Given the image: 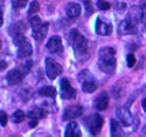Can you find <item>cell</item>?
<instances>
[{
    "mask_svg": "<svg viewBox=\"0 0 146 137\" xmlns=\"http://www.w3.org/2000/svg\"><path fill=\"white\" fill-rule=\"evenodd\" d=\"M39 9H40L39 4H38V1L34 0V1H31V4H30L29 8V10H28V14L29 15H32V14H34V13L39 11Z\"/></svg>",
    "mask_w": 146,
    "mask_h": 137,
    "instance_id": "obj_29",
    "label": "cell"
},
{
    "mask_svg": "<svg viewBox=\"0 0 146 137\" xmlns=\"http://www.w3.org/2000/svg\"><path fill=\"white\" fill-rule=\"evenodd\" d=\"M115 50L111 47L101 48L98 51V66L100 70L107 74H112L116 68Z\"/></svg>",
    "mask_w": 146,
    "mask_h": 137,
    "instance_id": "obj_1",
    "label": "cell"
},
{
    "mask_svg": "<svg viewBox=\"0 0 146 137\" xmlns=\"http://www.w3.org/2000/svg\"><path fill=\"white\" fill-rule=\"evenodd\" d=\"M118 33L121 35H133L138 33L137 24H134L128 19L123 20L118 26Z\"/></svg>",
    "mask_w": 146,
    "mask_h": 137,
    "instance_id": "obj_8",
    "label": "cell"
},
{
    "mask_svg": "<svg viewBox=\"0 0 146 137\" xmlns=\"http://www.w3.org/2000/svg\"><path fill=\"white\" fill-rule=\"evenodd\" d=\"M29 23L30 26L31 27V30H32V31H34L38 29L39 27H41L44 22H42V21H41V19L38 16H34L31 18H30Z\"/></svg>",
    "mask_w": 146,
    "mask_h": 137,
    "instance_id": "obj_25",
    "label": "cell"
},
{
    "mask_svg": "<svg viewBox=\"0 0 146 137\" xmlns=\"http://www.w3.org/2000/svg\"><path fill=\"white\" fill-rule=\"evenodd\" d=\"M141 22H142V24L146 27V13L145 14L144 13L143 16L142 17V19H141Z\"/></svg>",
    "mask_w": 146,
    "mask_h": 137,
    "instance_id": "obj_37",
    "label": "cell"
},
{
    "mask_svg": "<svg viewBox=\"0 0 146 137\" xmlns=\"http://www.w3.org/2000/svg\"><path fill=\"white\" fill-rule=\"evenodd\" d=\"M38 120L36 119H31V121H29V126L31 128H35L36 126L37 125H38Z\"/></svg>",
    "mask_w": 146,
    "mask_h": 137,
    "instance_id": "obj_34",
    "label": "cell"
},
{
    "mask_svg": "<svg viewBox=\"0 0 146 137\" xmlns=\"http://www.w3.org/2000/svg\"><path fill=\"white\" fill-rule=\"evenodd\" d=\"M60 91H61V97L63 99H75L76 97V90L73 88L69 81L66 78H61L60 82Z\"/></svg>",
    "mask_w": 146,
    "mask_h": 137,
    "instance_id": "obj_5",
    "label": "cell"
},
{
    "mask_svg": "<svg viewBox=\"0 0 146 137\" xmlns=\"http://www.w3.org/2000/svg\"><path fill=\"white\" fill-rule=\"evenodd\" d=\"M25 114L21 110H17L11 116V120L14 124H20L24 121Z\"/></svg>",
    "mask_w": 146,
    "mask_h": 137,
    "instance_id": "obj_24",
    "label": "cell"
},
{
    "mask_svg": "<svg viewBox=\"0 0 146 137\" xmlns=\"http://www.w3.org/2000/svg\"><path fill=\"white\" fill-rule=\"evenodd\" d=\"M111 135L113 137H120L124 136L123 131L116 120L111 119Z\"/></svg>",
    "mask_w": 146,
    "mask_h": 137,
    "instance_id": "obj_20",
    "label": "cell"
},
{
    "mask_svg": "<svg viewBox=\"0 0 146 137\" xmlns=\"http://www.w3.org/2000/svg\"><path fill=\"white\" fill-rule=\"evenodd\" d=\"M92 80H95V78L93 74L90 72L89 70L84 69L80 71L79 74H78V81L81 84H82L84 81H92Z\"/></svg>",
    "mask_w": 146,
    "mask_h": 137,
    "instance_id": "obj_22",
    "label": "cell"
},
{
    "mask_svg": "<svg viewBox=\"0 0 146 137\" xmlns=\"http://www.w3.org/2000/svg\"><path fill=\"white\" fill-rule=\"evenodd\" d=\"M46 48L51 54H59L64 51L62 40L58 36H53L46 44Z\"/></svg>",
    "mask_w": 146,
    "mask_h": 137,
    "instance_id": "obj_9",
    "label": "cell"
},
{
    "mask_svg": "<svg viewBox=\"0 0 146 137\" xmlns=\"http://www.w3.org/2000/svg\"><path fill=\"white\" fill-rule=\"evenodd\" d=\"M116 115L122 125L125 127L130 126L135 122V118L132 113L125 107H119L117 108Z\"/></svg>",
    "mask_w": 146,
    "mask_h": 137,
    "instance_id": "obj_6",
    "label": "cell"
},
{
    "mask_svg": "<svg viewBox=\"0 0 146 137\" xmlns=\"http://www.w3.org/2000/svg\"><path fill=\"white\" fill-rule=\"evenodd\" d=\"M24 75L19 69H11L7 73L6 78L10 86H15L21 82Z\"/></svg>",
    "mask_w": 146,
    "mask_h": 137,
    "instance_id": "obj_12",
    "label": "cell"
},
{
    "mask_svg": "<svg viewBox=\"0 0 146 137\" xmlns=\"http://www.w3.org/2000/svg\"><path fill=\"white\" fill-rule=\"evenodd\" d=\"M126 61H127V64H128V67L131 68V67H133L135 65V64L136 63V59H135V56L133 54H129L127 55L126 57Z\"/></svg>",
    "mask_w": 146,
    "mask_h": 137,
    "instance_id": "obj_32",
    "label": "cell"
},
{
    "mask_svg": "<svg viewBox=\"0 0 146 137\" xmlns=\"http://www.w3.org/2000/svg\"><path fill=\"white\" fill-rule=\"evenodd\" d=\"M38 93L40 96H42L54 98L56 95V90L51 86H44L38 90Z\"/></svg>",
    "mask_w": 146,
    "mask_h": 137,
    "instance_id": "obj_21",
    "label": "cell"
},
{
    "mask_svg": "<svg viewBox=\"0 0 146 137\" xmlns=\"http://www.w3.org/2000/svg\"><path fill=\"white\" fill-rule=\"evenodd\" d=\"M84 6H85V15L89 17L94 13V7H93L91 0H83Z\"/></svg>",
    "mask_w": 146,
    "mask_h": 137,
    "instance_id": "obj_28",
    "label": "cell"
},
{
    "mask_svg": "<svg viewBox=\"0 0 146 137\" xmlns=\"http://www.w3.org/2000/svg\"><path fill=\"white\" fill-rule=\"evenodd\" d=\"M27 29V27L22 21H18L14 24H11L8 28V32L10 36L14 37L17 34L20 33H24Z\"/></svg>",
    "mask_w": 146,
    "mask_h": 137,
    "instance_id": "obj_18",
    "label": "cell"
},
{
    "mask_svg": "<svg viewBox=\"0 0 146 137\" xmlns=\"http://www.w3.org/2000/svg\"><path fill=\"white\" fill-rule=\"evenodd\" d=\"M47 111L44 108L41 107H34L28 112V117L31 119L40 120L46 116Z\"/></svg>",
    "mask_w": 146,
    "mask_h": 137,
    "instance_id": "obj_19",
    "label": "cell"
},
{
    "mask_svg": "<svg viewBox=\"0 0 146 137\" xmlns=\"http://www.w3.org/2000/svg\"><path fill=\"white\" fill-rule=\"evenodd\" d=\"M142 107L143 111L146 113V98H144L142 100Z\"/></svg>",
    "mask_w": 146,
    "mask_h": 137,
    "instance_id": "obj_36",
    "label": "cell"
},
{
    "mask_svg": "<svg viewBox=\"0 0 146 137\" xmlns=\"http://www.w3.org/2000/svg\"><path fill=\"white\" fill-rule=\"evenodd\" d=\"M104 118L99 114H94L84 118V124L90 134L96 136L101 133L104 126Z\"/></svg>",
    "mask_w": 146,
    "mask_h": 137,
    "instance_id": "obj_3",
    "label": "cell"
},
{
    "mask_svg": "<svg viewBox=\"0 0 146 137\" xmlns=\"http://www.w3.org/2000/svg\"><path fill=\"white\" fill-rule=\"evenodd\" d=\"M144 12L143 11V9L138 6H133L130 8L128 11V17L127 19L133 23L135 24H138V22L141 21L142 17L143 16Z\"/></svg>",
    "mask_w": 146,
    "mask_h": 137,
    "instance_id": "obj_13",
    "label": "cell"
},
{
    "mask_svg": "<svg viewBox=\"0 0 146 137\" xmlns=\"http://www.w3.org/2000/svg\"><path fill=\"white\" fill-rule=\"evenodd\" d=\"M81 84H82L83 91L86 94H91L97 89V85L96 84L95 80L84 81Z\"/></svg>",
    "mask_w": 146,
    "mask_h": 137,
    "instance_id": "obj_23",
    "label": "cell"
},
{
    "mask_svg": "<svg viewBox=\"0 0 146 137\" xmlns=\"http://www.w3.org/2000/svg\"><path fill=\"white\" fill-rule=\"evenodd\" d=\"M33 53L32 46L28 41L23 43L19 46V49L17 51V57L19 59H23L25 57H30Z\"/></svg>",
    "mask_w": 146,
    "mask_h": 137,
    "instance_id": "obj_15",
    "label": "cell"
},
{
    "mask_svg": "<svg viewBox=\"0 0 146 137\" xmlns=\"http://www.w3.org/2000/svg\"><path fill=\"white\" fill-rule=\"evenodd\" d=\"M81 8L78 4L70 2L66 7V14L69 18H76L81 14Z\"/></svg>",
    "mask_w": 146,
    "mask_h": 137,
    "instance_id": "obj_14",
    "label": "cell"
},
{
    "mask_svg": "<svg viewBox=\"0 0 146 137\" xmlns=\"http://www.w3.org/2000/svg\"><path fill=\"white\" fill-rule=\"evenodd\" d=\"M0 64H1V71H3L6 68H7V62H6L5 61H4V60H1Z\"/></svg>",
    "mask_w": 146,
    "mask_h": 137,
    "instance_id": "obj_35",
    "label": "cell"
},
{
    "mask_svg": "<svg viewBox=\"0 0 146 137\" xmlns=\"http://www.w3.org/2000/svg\"><path fill=\"white\" fill-rule=\"evenodd\" d=\"M33 67V61L31 59H28L24 61L19 67V70L22 72L24 76L27 75L28 73L30 72L31 68Z\"/></svg>",
    "mask_w": 146,
    "mask_h": 137,
    "instance_id": "obj_26",
    "label": "cell"
},
{
    "mask_svg": "<svg viewBox=\"0 0 146 137\" xmlns=\"http://www.w3.org/2000/svg\"><path fill=\"white\" fill-rule=\"evenodd\" d=\"M48 31V23L44 22L42 26L36 31H32L33 37L38 41H42L46 37Z\"/></svg>",
    "mask_w": 146,
    "mask_h": 137,
    "instance_id": "obj_17",
    "label": "cell"
},
{
    "mask_svg": "<svg viewBox=\"0 0 146 137\" xmlns=\"http://www.w3.org/2000/svg\"><path fill=\"white\" fill-rule=\"evenodd\" d=\"M14 44H15L16 46H17V47H19V46H20L21 44H22L23 43L26 42V41H27V37L24 36V33H20V34H17V35L14 36Z\"/></svg>",
    "mask_w": 146,
    "mask_h": 137,
    "instance_id": "obj_27",
    "label": "cell"
},
{
    "mask_svg": "<svg viewBox=\"0 0 146 137\" xmlns=\"http://www.w3.org/2000/svg\"><path fill=\"white\" fill-rule=\"evenodd\" d=\"M97 6H98V9L102 11H106L111 8V4L108 3V1H105V0H98L97 1Z\"/></svg>",
    "mask_w": 146,
    "mask_h": 137,
    "instance_id": "obj_31",
    "label": "cell"
},
{
    "mask_svg": "<svg viewBox=\"0 0 146 137\" xmlns=\"http://www.w3.org/2000/svg\"><path fill=\"white\" fill-rule=\"evenodd\" d=\"M109 104V96L106 91L100 93L94 99V106L98 111H105Z\"/></svg>",
    "mask_w": 146,
    "mask_h": 137,
    "instance_id": "obj_11",
    "label": "cell"
},
{
    "mask_svg": "<svg viewBox=\"0 0 146 137\" xmlns=\"http://www.w3.org/2000/svg\"><path fill=\"white\" fill-rule=\"evenodd\" d=\"M142 132L144 134H145V135H146V125L145 126L143 127V129H142Z\"/></svg>",
    "mask_w": 146,
    "mask_h": 137,
    "instance_id": "obj_38",
    "label": "cell"
},
{
    "mask_svg": "<svg viewBox=\"0 0 146 137\" xmlns=\"http://www.w3.org/2000/svg\"><path fill=\"white\" fill-rule=\"evenodd\" d=\"M28 3V0H13L12 4L14 9L19 10L24 8Z\"/></svg>",
    "mask_w": 146,
    "mask_h": 137,
    "instance_id": "obj_30",
    "label": "cell"
},
{
    "mask_svg": "<svg viewBox=\"0 0 146 137\" xmlns=\"http://www.w3.org/2000/svg\"><path fill=\"white\" fill-rule=\"evenodd\" d=\"M46 73L48 78L51 80H54L57 76L61 75L63 73V67L60 64L53 59L48 58L45 60Z\"/></svg>",
    "mask_w": 146,
    "mask_h": 137,
    "instance_id": "obj_4",
    "label": "cell"
},
{
    "mask_svg": "<svg viewBox=\"0 0 146 137\" xmlns=\"http://www.w3.org/2000/svg\"><path fill=\"white\" fill-rule=\"evenodd\" d=\"M68 42L74 49L76 58L84 59L88 54V41L77 29L71 30L68 35Z\"/></svg>",
    "mask_w": 146,
    "mask_h": 137,
    "instance_id": "obj_2",
    "label": "cell"
},
{
    "mask_svg": "<svg viewBox=\"0 0 146 137\" xmlns=\"http://www.w3.org/2000/svg\"><path fill=\"white\" fill-rule=\"evenodd\" d=\"M81 136V131L78 124L74 121L70 122L66 128L65 136Z\"/></svg>",
    "mask_w": 146,
    "mask_h": 137,
    "instance_id": "obj_16",
    "label": "cell"
},
{
    "mask_svg": "<svg viewBox=\"0 0 146 137\" xmlns=\"http://www.w3.org/2000/svg\"><path fill=\"white\" fill-rule=\"evenodd\" d=\"M84 114V108L80 105H69L64 109L62 116L63 121L75 119Z\"/></svg>",
    "mask_w": 146,
    "mask_h": 137,
    "instance_id": "obj_7",
    "label": "cell"
},
{
    "mask_svg": "<svg viewBox=\"0 0 146 137\" xmlns=\"http://www.w3.org/2000/svg\"><path fill=\"white\" fill-rule=\"evenodd\" d=\"M7 121H8V116L5 111H0V122H1V126L4 127L7 126Z\"/></svg>",
    "mask_w": 146,
    "mask_h": 137,
    "instance_id": "obj_33",
    "label": "cell"
},
{
    "mask_svg": "<svg viewBox=\"0 0 146 137\" xmlns=\"http://www.w3.org/2000/svg\"><path fill=\"white\" fill-rule=\"evenodd\" d=\"M96 33L99 36H109L112 33L113 27L111 23L106 22L101 17H98L95 25Z\"/></svg>",
    "mask_w": 146,
    "mask_h": 137,
    "instance_id": "obj_10",
    "label": "cell"
}]
</instances>
